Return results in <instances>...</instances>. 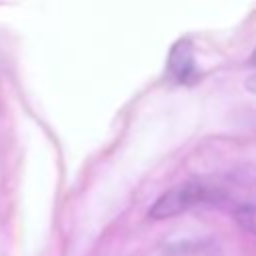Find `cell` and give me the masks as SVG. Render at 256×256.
<instances>
[{
  "label": "cell",
  "mask_w": 256,
  "mask_h": 256,
  "mask_svg": "<svg viewBox=\"0 0 256 256\" xmlns=\"http://www.w3.org/2000/svg\"><path fill=\"white\" fill-rule=\"evenodd\" d=\"M218 192L210 186L204 184L200 180H190V182H182L170 190H166L152 206H150V218L154 220H164V218H172L178 216L182 212H186L188 208L208 202L212 198H216Z\"/></svg>",
  "instance_id": "6da1fadb"
},
{
  "label": "cell",
  "mask_w": 256,
  "mask_h": 256,
  "mask_svg": "<svg viewBox=\"0 0 256 256\" xmlns=\"http://www.w3.org/2000/svg\"><path fill=\"white\" fill-rule=\"evenodd\" d=\"M168 72L176 82H192L196 78V62L188 40H180L172 46L168 58Z\"/></svg>",
  "instance_id": "7a4b0ae2"
},
{
  "label": "cell",
  "mask_w": 256,
  "mask_h": 256,
  "mask_svg": "<svg viewBox=\"0 0 256 256\" xmlns=\"http://www.w3.org/2000/svg\"><path fill=\"white\" fill-rule=\"evenodd\" d=\"M234 218L240 228L256 236V204H242L236 208Z\"/></svg>",
  "instance_id": "3957f363"
},
{
  "label": "cell",
  "mask_w": 256,
  "mask_h": 256,
  "mask_svg": "<svg viewBox=\"0 0 256 256\" xmlns=\"http://www.w3.org/2000/svg\"><path fill=\"white\" fill-rule=\"evenodd\" d=\"M246 90H248L250 94H254V96H256V74H254V76H250V78L246 80Z\"/></svg>",
  "instance_id": "277c9868"
},
{
  "label": "cell",
  "mask_w": 256,
  "mask_h": 256,
  "mask_svg": "<svg viewBox=\"0 0 256 256\" xmlns=\"http://www.w3.org/2000/svg\"><path fill=\"white\" fill-rule=\"evenodd\" d=\"M252 64H256V50H254V54H252Z\"/></svg>",
  "instance_id": "5b68a950"
}]
</instances>
